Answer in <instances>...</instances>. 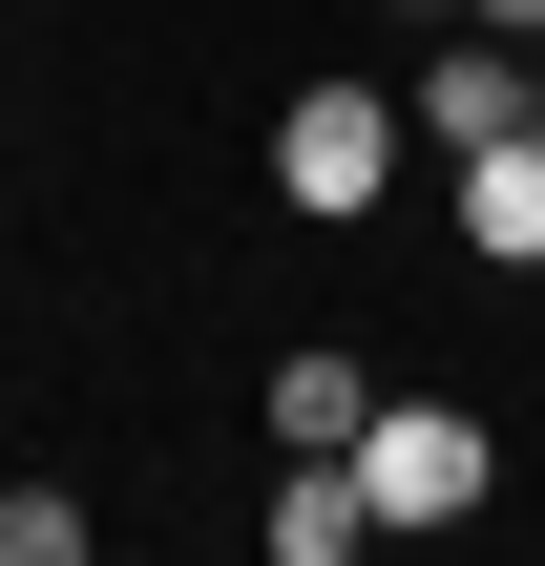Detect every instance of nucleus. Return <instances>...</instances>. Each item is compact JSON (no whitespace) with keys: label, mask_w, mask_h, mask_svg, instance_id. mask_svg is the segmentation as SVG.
Wrapping results in <instances>:
<instances>
[{"label":"nucleus","mask_w":545,"mask_h":566,"mask_svg":"<svg viewBox=\"0 0 545 566\" xmlns=\"http://www.w3.org/2000/svg\"><path fill=\"white\" fill-rule=\"evenodd\" d=\"M399 147H420L399 84H294V105H273V189H294L315 231H357V210L399 189Z\"/></svg>","instance_id":"nucleus-1"},{"label":"nucleus","mask_w":545,"mask_h":566,"mask_svg":"<svg viewBox=\"0 0 545 566\" xmlns=\"http://www.w3.org/2000/svg\"><path fill=\"white\" fill-rule=\"evenodd\" d=\"M483 483H504V462H483L462 399H378V420H357V504H378V525H483Z\"/></svg>","instance_id":"nucleus-2"},{"label":"nucleus","mask_w":545,"mask_h":566,"mask_svg":"<svg viewBox=\"0 0 545 566\" xmlns=\"http://www.w3.org/2000/svg\"><path fill=\"white\" fill-rule=\"evenodd\" d=\"M399 105H420V147L462 168V147H504V126H525V42H483V21H441V63H420Z\"/></svg>","instance_id":"nucleus-3"},{"label":"nucleus","mask_w":545,"mask_h":566,"mask_svg":"<svg viewBox=\"0 0 545 566\" xmlns=\"http://www.w3.org/2000/svg\"><path fill=\"white\" fill-rule=\"evenodd\" d=\"M462 252H483V273H545V126L462 147Z\"/></svg>","instance_id":"nucleus-4"},{"label":"nucleus","mask_w":545,"mask_h":566,"mask_svg":"<svg viewBox=\"0 0 545 566\" xmlns=\"http://www.w3.org/2000/svg\"><path fill=\"white\" fill-rule=\"evenodd\" d=\"M357 420H378V378H357L336 336H294V357H273V462H357Z\"/></svg>","instance_id":"nucleus-5"},{"label":"nucleus","mask_w":545,"mask_h":566,"mask_svg":"<svg viewBox=\"0 0 545 566\" xmlns=\"http://www.w3.org/2000/svg\"><path fill=\"white\" fill-rule=\"evenodd\" d=\"M252 546H273V566H357V546H378V504H357V462H294V483L252 504Z\"/></svg>","instance_id":"nucleus-6"},{"label":"nucleus","mask_w":545,"mask_h":566,"mask_svg":"<svg viewBox=\"0 0 545 566\" xmlns=\"http://www.w3.org/2000/svg\"><path fill=\"white\" fill-rule=\"evenodd\" d=\"M105 546V504H63V483H0V566H84Z\"/></svg>","instance_id":"nucleus-7"},{"label":"nucleus","mask_w":545,"mask_h":566,"mask_svg":"<svg viewBox=\"0 0 545 566\" xmlns=\"http://www.w3.org/2000/svg\"><path fill=\"white\" fill-rule=\"evenodd\" d=\"M462 21H483V42H545V0H462Z\"/></svg>","instance_id":"nucleus-8"},{"label":"nucleus","mask_w":545,"mask_h":566,"mask_svg":"<svg viewBox=\"0 0 545 566\" xmlns=\"http://www.w3.org/2000/svg\"><path fill=\"white\" fill-rule=\"evenodd\" d=\"M525 126H545V42H525Z\"/></svg>","instance_id":"nucleus-9"},{"label":"nucleus","mask_w":545,"mask_h":566,"mask_svg":"<svg viewBox=\"0 0 545 566\" xmlns=\"http://www.w3.org/2000/svg\"><path fill=\"white\" fill-rule=\"evenodd\" d=\"M399 21H462V0H399Z\"/></svg>","instance_id":"nucleus-10"}]
</instances>
